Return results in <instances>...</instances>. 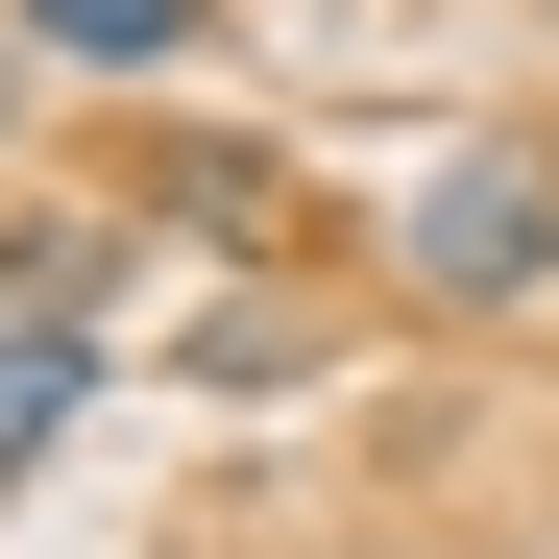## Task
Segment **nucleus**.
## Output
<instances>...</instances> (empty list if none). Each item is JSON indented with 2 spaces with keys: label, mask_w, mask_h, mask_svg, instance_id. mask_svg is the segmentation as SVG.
Wrapping results in <instances>:
<instances>
[{
  "label": "nucleus",
  "mask_w": 559,
  "mask_h": 559,
  "mask_svg": "<svg viewBox=\"0 0 559 559\" xmlns=\"http://www.w3.org/2000/svg\"><path fill=\"white\" fill-rule=\"evenodd\" d=\"M146 243H170L146 195H0V317H25V341H98Z\"/></svg>",
  "instance_id": "nucleus-2"
},
{
  "label": "nucleus",
  "mask_w": 559,
  "mask_h": 559,
  "mask_svg": "<svg viewBox=\"0 0 559 559\" xmlns=\"http://www.w3.org/2000/svg\"><path fill=\"white\" fill-rule=\"evenodd\" d=\"M25 98H49V49H25V0H0V146H25Z\"/></svg>",
  "instance_id": "nucleus-7"
},
{
  "label": "nucleus",
  "mask_w": 559,
  "mask_h": 559,
  "mask_svg": "<svg viewBox=\"0 0 559 559\" xmlns=\"http://www.w3.org/2000/svg\"><path fill=\"white\" fill-rule=\"evenodd\" d=\"M293 365H317L293 293H219V317H195V390H293Z\"/></svg>",
  "instance_id": "nucleus-6"
},
{
  "label": "nucleus",
  "mask_w": 559,
  "mask_h": 559,
  "mask_svg": "<svg viewBox=\"0 0 559 559\" xmlns=\"http://www.w3.org/2000/svg\"><path fill=\"white\" fill-rule=\"evenodd\" d=\"M25 49H49V73H122V98H146V73H195V49H219V0H25Z\"/></svg>",
  "instance_id": "nucleus-4"
},
{
  "label": "nucleus",
  "mask_w": 559,
  "mask_h": 559,
  "mask_svg": "<svg viewBox=\"0 0 559 559\" xmlns=\"http://www.w3.org/2000/svg\"><path fill=\"white\" fill-rule=\"evenodd\" d=\"M146 219H170V243H219V267H267V243H317V195H293V146H243V122H195V146H170V170H146Z\"/></svg>",
  "instance_id": "nucleus-3"
},
{
  "label": "nucleus",
  "mask_w": 559,
  "mask_h": 559,
  "mask_svg": "<svg viewBox=\"0 0 559 559\" xmlns=\"http://www.w3.org/2000/svg\"><path fill=\"white\" fill-rule=\"evenodd\" d=\"M390 293L414 317H559V122H462L414 195H390Z\"/></svg>",
  "instance_id": "nucleus-1"
},
{
  "label": "nucleus",
  "mask_w": 559,
  "mask_h": 559,
  "mask_svg": "<svg viewBox=\"0 0 559 559\" xmlns=\"http://www.w3.org/2000/svg\"><path fill=\"white\" fill-rule=\"evenodd\" d=\"M73 414H98V341H25V317H0V487H49Z\"/></svg>",
  "instance_id": "nucleus-5"
}]
</instances>
